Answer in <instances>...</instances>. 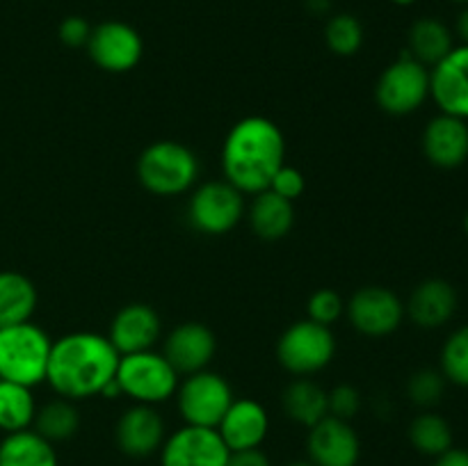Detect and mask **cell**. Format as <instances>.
Instances as JSON below:
<instances>
[{
	"instance_id": "6da1fadb",
	"label": "cell",
	"mask_w": 468,
	"mask_h": 466,
	"mask_svg": "<svg viewBox=\"0 0 468 466\" xmlns=\"http://www.w3.org/2000/svg\"><path fill=\"white\" fill-rule=\"evenodd\" d=\"M119 365V352L108 336L96 332H71L50 345L46 382L59 397L87 400L101 396L112 382Z\"/></svg>"
},
{
	"instance_id": "7a4b0ae2",
	"label": "cell",
	"mask_w": 468,
	"mask_h": 466,
	"mask_svg": "<svg viewBox=\"0 0 468 466\" xmlns=\"http://www.w3.org/2000/svg\"><path fill=\"white\" fill-rule=\"evenodd\" d=\"M286 163V137L268 117H245L233 123L222 144V174L242 195L268 190L277 169Z\"/></svg>"
},
{
	"instance_id": "3957f363",
	"label": "cell",
	"mask_w": 468,
	"mask_h": 466,
	"mask_svg": "<svg viewBox=\"0 0 468 466\" xmlns=\"http://www.w3.org/2000/svg\"><path fill=\"white\" fill-rule=\"evenodd\" d=\"M137 178L155 196H178L192 190L199 178V158L176 140H160L137 158Z\"/></svg>"
},
{
	"instance_id": "277c9868",
	"label": "cell",
	"mask_w": 468,
	"mask_h": 466,
	"mask_svg": "<svg viewBox=\"0 0 468 466\" xmlns=\"http://www.w3.org/2000/svg\"><path fill=\"white\" fill-rule=\"evenodd\" d=\"M50 345L48 334L30 320L0 329V379L30 388L46 382Z\"/></svg>"
},
{
	"instance_id": "5b68a950",
	"label": "cell",
	"mask_w": 468,
	"mask_h": 466,
	"mask_svg": "<svg viewBox=\"0 0 468 466\" xmlns=\"http://www.w3.org/2000/svg\"><path fill=\"white\" fill-rule=\"evenodd\" d=\"M178 377L174 365L163 352L144 350L135 355L119 356L114 379L122 387V396L131 397L135 405H160L176 396Z\"/></svg>"
},
{
	"instance_id": "8992f818",
	"label": "cell",
	"mask_w": 468,
	"mask_h": 466,
	"mask_svg": "<svg viewBox=\"0 0 468 466\" xmlns=\"http://www.w3.org/2000/svg\"><path fill=\"white\" fill-rule=\"evenodd\" d=\"M336 338L332 329L314 320H297L277 341V359L295 377H309L332 364Z\"/></svg>"
},
{
	"instance_id": "52a82bcc",
	"label": "cell",
	"mask_w": 468,
	"mask_h": 466,
	"mask_svg": "<svg viewBox=\"0 0 468 466\" xmlns=\"http://www.w3.org/2000/svg\"><path fill=\"white\" fill-rule=\"evenodd\" d=\"M233 400L236 397L231 384L208 368L186 375L176 388V405L183 423L197 428H218Z\"/></svg>"
},
{
	"instance_id": "ba28073f",
	"label": "cell",
	"mask_w": 468,
	"mask_h": 466,
	"mask_svg": "<svg viewBox=\"0 0 468 466\" xmlns=\"http://www.w3.org/2000/svg\"><path fill=\"white\" fill-rule=\"evenodd\" d=\"M430 96V69L416 62L411 55L402 53L388 64L375 85V101L379 108L393 117L416 112Z\"/></svg>"
},
{
	"instance_id": "9c48e42d",
	"label": "cell",
	"mask_w": 468,
	"mask_h": 466,
	"mask_svg": "<svg viewBox=\"0 0 468 466\" xmlns=\"http://www.w3.org/2000/svg\"><path fill=\"white\" fill-rule=\"evenodd\" d=\"M245 195L227 181L201 183L187 201V219L204 236H224L240 224Z\"/></svg>"
},
{
	"instance_id": "30bf717a",
	"label": "cell",
	"mask_w": 468,
	"mask_h": 466,
	"mask_svg": "<svg viewBox=\"0 0 468 466\" xmlns=\"http://www.w3.org/2000/svg\"><path fill=\"white\" fill-rule=\"evenodd\" d=\"M346 315L359 334L368 338H382L402 324L405 302L391 288L366 286L346 302Z\"/></svg>"
},
{
	"instance_id": "8fae6325",
	"label": "cell",
	"mask_w": 468,
	"mask_h": 466,
	"mask_svg": "<svg viewBox=\"0 0 468 466\" xmlns=\"http://www.w3.org/2000/svg\"><path fill=\"white\" fill-rule=\"evenodd\" d=\"M87 53L91 62L108 73H126L140 64L144 41L140 32L123 21H105L91 27Z\"/></svg>"
},
{
	"instance_id": "7c38bea8",
	"label": "cell",
	"mask_w": 468,
	"mask_h": 466,
	"mask_svg": "<svg viewBox=\"0 0 468 466\" xmlns=\"http://www.w3.org/2000/svg\"><path fill=\"white\" fill-rule=\"evenodd\" d=\"M231 450L215 428L183 425L167 434L160 448V466H227Z\"/></svg>"
},
{
	"instance_id": "4fadbf2b",
	"label": "cell",
	"mask_w": 468,
	"mask_h": 466,
	"mask_svg": "<svg viewBox=\"0 0 468 466\" xmlns=\"http://www.w3.org/2000/svg\"><path fill=\"white\" fill-rule=\"evenodd\" d=\"M306 450L314 466H356L361 457V439L350 420L324 416L309 428Z\"/></svg>"
},
{
	"instance_id": "5bb4252c",
	"label": "cell",
	"mask_w": 468,
	"mask_h": 466,
	"mask_svg": "<svg viewBox=\"0 0 468 466\" xmlns=\"http://www.w3.org/2000/svg\"><path fill=\"white\" fill-rule=\"evenodd\" d=\"M167 439V428L160 411L151 405H135L133 402L117 420L114 441L123 455L133 460H144L155 455Z\"/></svg>"
},
{
	"instance_id": "9a60e30c",
	"label": "cell",
	"mask_w": 468,
	"mask_h": 466,
	"mask_svg": "<svg viewBox=\"0 0 468 466\" xmlns=\"http://www.w3.org/2000/svg\"><path fill=\"white\" fill-rule=\"evenodd\" d=\"M430 96L443 114L468 122V46H455L430 69Z\"/></svg>"
},
{
	"instance_id": "2e32d148",
	"label": "cell",
	"mask_w": 468,
	"mask_h": 466,
	"mask_svg": "<svg viewBox=\"0 0 468 466\" xmlns=\"http://www.w3.org/2000/svg\"><path fill=\"white\" fill-rule=\"evenodd\" d=\"M160 334H163V320L158 311L142 302H133L117 311L110 323L108 338L119 356H123L154 350L155 343L160 341Z\"/></svg>"
},
{
	"instance_id": "e0dca14e",
	"label": "cell",
	"mask_w": 468,
	"mask_h": 466,
	"mask_svg": "<svg viewBox=\"0 0 468 466\" xmlns=\"http://www.w3.org/2000/svg\"><path fill=\"white\" fill-rule=\"evenodd\" d=\"M218 352V338L204 323H183L165 338L163 355L178 375L206 370Z\"/></svg>"
},
{
	"instance_id": "ac0fdd59",
	"label": "cell",
	"mask_w": 468,
	"mask_h": 466,
	"mask_svg": "<svg viewBox=\"0 0 468 466\" xmlns=\"http://www.w3.org/2000/svg\"><path fill=\"white\" fill-rule=\"evenodd\" d=\"M231 452L261 448L270 434V416L254 397H236L215 428Z\"/></svg>"
},
{
	"instance_id": "d6986e66",
	"label": "cell",
	"mask_w": 468,
	"mask_h": 466,
	"mask_svg": "<svg viewBox=\"0 0 468 466\" xmlns=\"http://www.w3.org/2000/svg\"><path fill=\"white\" fill-rule=\"evenodd\" d=\"M423 154L434 167L457 169L468 160V123L452 114H437L423 131Z\"/></svg>"
},
{
	"instance_id": "ffe728a7",
	"label": "cell",
	"mask_w": 468,
	"mask_h": 466,
	"mask_svg": "<svg viewBox=\"0 0 468 466\" xmlns=\"http://www.w3.org/2000/svg\"><path fill=\"white\" fill-rule=\"evenodd\" d=\"M457 291L446 279H425L411 291L405 315L420 329H439L455 315Z\"/></svg>"
},
{
	"instance_id": "44dd1931",
	"label": "cell",
	"mask_w": 468,
	"mask_h": 466,
	"mask_svg": "<svg viewBox=\"0 0 468 466\" xmlns=\"http://www.w3.org/2000/svg\"><path fill=\"white\" fill-rule=\"evenodd\" d=\"M250 227L261 240H282L291 233L292 224H295V208H292V201L282 199L274 192L263 190L259 195H254L251 199L250 210Z\"/></svg>"
},
{
	"instance_id": "7402d4cb",
	"label": "cell",
	"mask_w": 468,
	"mask_h": 466,
	"mask_svg": "<svg viewBox=\"0 0 468 466\" xmlns=\"http://www.w3.org/2000/svg\"><path fill=\"white\" fill-rule=\"evenodd\" d=\"M0 466H59V460L55 443L27 428L0 439Z\"/></svg>"
},
{
	"instance_id": "603a6c76",
	"label": "cell",
	"mask_w": 468,
	"mask_h": 466,
	"mask_svg": "<svg viewBox=\"0 0 468 466\" xmlns=\"http://www.w3.org/2000/svg\"><path fill=\"white\" fill-rule=\"evenodd\" d=\"M455 48L451 27L443 21L432 16H425L414 21L407 35V55L420 62L423 67L432 69Z\"/></svg>"
},
{
	"instance_id": "cb8c5ba5",
	"label": "cell",
	"mask_w": 468,
	"mask_h": 466,
	"mask_svg": "<svg viewBox=\"0 0 468 466\" xmlns=\"http://www.w3.org/2000/svg\"><path fill=\"white\" fill-rule=\"evenodd\" d=\"M282 407L291 420L304 428H314L318 420L329 416L327 391L309 377L292 379L282 396Z\"/></svg>"
},
{
	"instance_id": "d4e9b609",
	"label": "cell",
	"mask_w": 468,
	"mask_h": 466,
	"mask_svg": "<svg viewBox=\"0 0 468 466\" xmlns=\"http://www.w3.org/2000/svg\"><path fill=\"white\" fill-rule=\"evenodd\" d=\"M37 309V288L26 274L0 272V329L27 323Z\"/></svg>"
},
{
	"instance_id": "484cf974",
	"label": "cell",
	"mask_w": 468,
	"mask_h": 466,
	"mask_svg": "<svg viewBox=\"0 0 468 466\" xmlns=\"http://www.w3.org/2000/svg\"><path fill=\"white\" fill-rule=\"evenodd\" d=\"M37 416V400L30 387L0 379V432H18L32 428Z\"/></svg>"
},
{
	"instance_id": "4316f807",
	"label": "cell",
	"mask_w": 468,
	"mask_h": 466,
	"mask_svg": "<svg viewBox=\"0 0 468 466\" xmlns=\"http://www.w3.org/2000/svg\"><path fill=\"white\" fill-rule=\"evenodd\" d=\"M78 428H80V414L67 397L46 402L41 409H37L35 423H32V429H37L50 443L69 441L76 437Z\"/></svg>"
},
{
	"instance_id": "83f0119b",
	"label": "cell",
	"mask_w": 468,
	"mask_h": 466,
	"mask_svg": "<svg viewBox=\"0 0 468 466\" xmlns=\"http://www.w3.org/2000/svg\"><path fill=\"white\" fill-rule=\"evenodd\" d=\"M410 441L420 455L439 457L452 448V429L443 416L434 411L416 416L410 425Z\"/></svg>"
},
{
	"instance_id": "f1b7e54d",
	"label": "cell",
	"mask_w": 468,
	"mask_h": 466,
	"mask_svg": "<svg viewBox=\"0 0 468 466\" xmlns=\"http://www.w3.org/2000/svg\"><path fill=\"white\" fill-rule=\"evenodd\" d=\"M324 44L338 58H352L364 46V26L355 14H336L324 26Z\"/></svg>"
},
{
	"instance_id": "f546056e",
	"label": "cell",
	"mask_w": 468,
	"mask_h": 466,
	"mask_svg": "<svg viewBox=\"0 0 468 466\" xmlns=\"http://www.w3.org/2000/svg\"><path fill=\"white\" fill-rule=\"evenodd\" d=\"M441 375L446 382L468 388V324L455 329L443 343Z\"/></svg>"
},
{
	"instance_id": "4dcf8cb0",
	"label": "cell",
	"mask_w": 468,
	"mask_h": 466,
	"mask_svg": "<svg viewBox=\"0 0 468 466\" xmlns=\"http://www.w3.org/2000/svg\"><path fill=\"white\" fill-rule=\"evenodd\" d=\"M443 391H446V377L441 375V370L423 368L419 373H414L407 382V396L414 405L423 407H434L443 397Z\"/></svg>"
},
{
	"instance_id": "1f68e13d",
	"label": "cell",
	"mask_w": 468,
	"mask_h": 466,
	"mask_svg": "<svg viewBox=\"0 0 468 466\" xmlns=\"http://www.w3.org/2000/svg\"><path fill=\"white\" fill-rule=\"evenodd\" d=\"M306 311H309V320L324 324V327H332L346 313V300L334 288H320L309 297Z\"/></svg>"
},
{
	"instance_id": "d6a6232c",
	"label": "cell",
	"mask_w": 468,
	"mask_h": 466,
	"mask_svg": "<svg viewBox=\"0 0 468 466\" xmlns=\"http://www.w3.org/2000/svg\"><path fill=\"white\" fill-rule=\"evenodd\" d=\"M268 190L274 192V195H279L282 199L295 201V199H300L302 195H304L306 178H304V174L300 172V169L292 167V164L283 163L282 167L277 169V174L272 176V181H270Z\"/></svg>"
},
{
	"instance_id": "836d02e7",
	"label": "cell",
	"mask_w": 468,
	"mask_h": 466,
	"mask_svg": "<svg viewBox=\"0 0 468 466\" xmlns=\"http://www.w3.org/2000/svg\"><path fill=\"white\" fill-rule=\"evenodd\" d=\"M329 400V416H336L341 420H352L361 409V393L350 384H341V387L327 391Z\"/></svg>"
},
{
	"instance_id": "e575fe53",
	"label": "cell",
	"mask_w": 468,
	"mask_h": 466,
	"mask_svg": "<svg viewBox=\"0 0 468 466\" xmlns=\"http://www.w3.org/2000/svg\"><path fill=\"white\" fill-rule=\"evenodd\" d=\"M59 41L69 48H82L87 46L91 35V26L87 23V18L82 16H67L62 23H59Z\"/></svg>"
},
{
	"instance_id": "d590c367",
	"label": "cell",
	"mask_w": 468,
	"mask_h": 466,
	"mask_svg": "<svg viewBox=\"0 0 468 466\" xmlns=\"http://www.w3.org/2000/svg\"><path fill=\"white\" fill-rule=\"evenodd\" d=\"M227 466H272V461L261 448H251V450L231 452Z\"/></svg>"
},
{
	"instance_id": "8d00e7d4",
	"label": "cell",
	"mask_w": 468,
	"mask_h": 466,
	"mask_svg": "<svg viewBox=\"0 0 468 466\" xmlns=\"http://www.w3.org/2000/svg\"><path fill=\"white\" fill-rule=\"evenodd\" d=\"M434 466H468V450L464 448H451L443 455L434 457Z\"/></svg>"
},
{
	"instance_id": "74e56055",
	"label": "cell",
	"mask_w": 468,
	"mask_h": 466,
	"mask_svg": "<svg viewBox=\"0 0 468 466\" xmlns=\"http://www.w3.org/2000/svg\"><path fill=\"white\" fill-rule=\"evenodd\" d=\"M457 35H460L462 44L468 46V5H464V9H462V14L457 16Z\"/></svg>"
},
{
	"instance_id": "f35d334b",
	"label": "cell",
	"mask_w": 468,
	"mask_h": 466,
	"mask_svg": "<svg viewBox=\"0 0 468 466\" xmlns=\"http://www.w3.org/2000/svg\"><path fill=\"white\" fill-rule=\"evenodd\" d=\"M306 7H309L314 14H324L329 9V0H309Z\"/></svg>"
},
{
	"instance_id": "ab89813d",
	"label": "cell",
	"mask_w": 468,
	"mask_h": 466,
	"mask_svg": "<svg viewBox=\"0 0 468 466\" xmlns=\"http://www.w3.org/2000/svg\"><path fill=\"white\" fill-rule=\"evenodd\" d=\"M393 5H398V7H410V5H414L416 0H391Z\"/></svg>"
},
{
	"instance_id": "60d3db41",
	"label": "cell",
	"mask_w": 468,
	"mask_h": 466,
	"mask_svg": "<svg viewBox=\"0 0 468 466\" xmlns=\"http://www.w3.org/2000/svg\"><path fill=\"white\" fill-rule=\"evenodd\" d=\"M288 466H314V464H311V461H306V460H300V461H292V464H288Z\"/></svg>"
},
{
	"instance_id": "b9f144b4",
	"label": "cell",
	"mask_w": 468,
	"mask_h": 466,
	"mask_svg": "<svg viewBox=\"0 0 468 466\" xmlns=\"http://www.w3.org/2000/svg\"><path fill=\"white\" fill-rule=\"evenodd\" d=\"M464 231H466V236H468V213L464 215Z\"/></svg>"
},
{
	"instance_id": "7bdbcfd3",
	"label": "cell",
	"mask_w": 468,
	"mask_h": 466,
	"mask_svg": "<svg viewBox=\"0 0 468 466\" xmlns=\"http://www.w3.org/2000/svg\"><path fill=\"white\" fill-rule=\"evenodd\" d=\"M451 3H457V5H468V0H451Z\"/></svg>"
}]
</instances>
